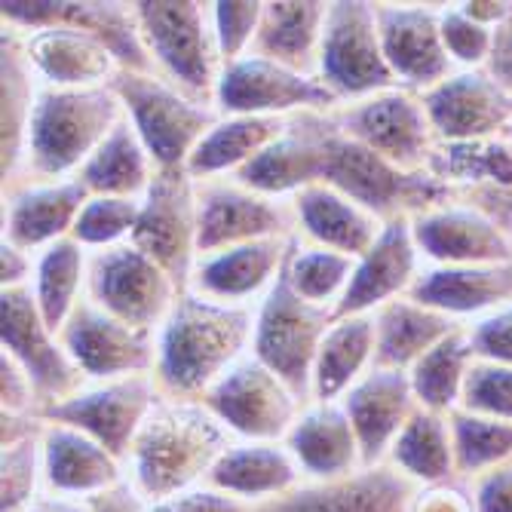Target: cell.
<instances>
[{
  "instance_id": "1",
  "label": "cell",
  "mask_w": 512,
  "mask_h": 512,
  "mask_svg": "<svg viewBox=\"0 0 512 512\" xmlns=\"http://www.w3.org/2000/svg\"><path fill=\"white\" fill-rule=\"evenodd\" d=\"M255 307H230L181 292L157 332L154 378L166 399L200 402L230 368L252 353Z\"/></svg>"
},
{
  "instance_id": "2",
  "label": "cell",
  "mask_w": 512,
  "mask_h": 512,
  "mask_svg": "<svg viewBox=\"0 0 512 512\" xmlns=\"http://www.w3.org/2000/svg\"><path fill=\"white\" fill-rule=\"evenodd\" d=\"M218 417L191 399H160L126 454V485L148 506L206 485L218 457L234 445Z\"/></svg>"
},
{
  "instance_id": "3",
  "label": "cell",
  "mask_w": 512,
  "mask_h": 512,
  "mask_svg": "<svg viewBox=\"0 0 512 512\" xmlns=\"http://www.w3.org/2000/svg\"><path fill=\"white\" fill-rule=\"evenodd\" d=\"M126 117L111 86H40L28 123L25 160L16 181H68ZM7 188V184H4Z\"/></svg>"
},
{
  "instance_id": "4",
  "label": "cell",
  "mask_w": 512,
  "mask_h": 512,
  "mask_svg": "<svg viewBox=\"0 0 512 512\" xmlns=\"http://www.w3.org/2000/svg\"><path fill=\"white\" fill-rule=\"evenodd\" d=\"M154 74L184 96L215 108L221 53L212 28V4L197 0H138L132 4Z\"/></svg>"
},
{
  "instance_id": "5",
  "label": "cell",
  "mask_w": 512,
  "mask_h": 512,
  "mask_svg": "<svg viewBox=\"0 0 512 512\" xmlns=\"http://www.w3.org/2000/svg\"><path fill=\"white\" fill-rule=\"evenodd\" d=\"M322 184L341 191L381 221L414 218L433 206L454 200L451 188L433 172H405L338 132L335 123L329 142H325Z\"/></svg>"
},
{
  "instance_id": "6",
  "label": "cell",
  "mask_w": 512,
  "mask_h": 512,
  "mask_svg": "<svg viewBox=\"0 0 512 512\" xmlns=\"http://www.w3.org/2000/svg\"><path fill=\"white\" fill-rule=\"evenodd\" d=\"M111 89L123 102L126 120L154 157L157 172H184L191 154L221 120L212 105L184 96L160 74L120 71Z\"/></svg>"
},
{
  "instance_id": "7",
  "label": "cell",
  "mask_w": 512,
  "mask_h": 512,
  "mask_svg": "<svg viewBox=\"0 0 512 512\" xmlns=\"http://www.w3.org/2000/svg\"><path fill=\"white\" fill-rule=\"evenodd\" d=\"M329 117L338 132L405 172H430L442 145L424 99L399 86L338 105Z\"/></svg>"
},
{
  "instance_id": "8",
  "label": "cell",
  "mask_w": 512,
  "mask_h": 512,
  "mask_svg": "<svg viewBox=\"0 0 512 512\" xmlns=\"http://www.w3.org/2000/svg\"><path fill=\"white\" fill-rule=\"evenodd\" d=\"M316 77L341 105L378 96V92L396 86V77L381 50L375 4H365V0L329 4Z\"/></svg>"
},
{
  "instance_id": "9",
  "label": "cell",
  "mask_w": 512,
  "mask_h": 512,
  "mask_svg": "<svg viewBox=\"0 0 512 512\" xmlns=\"http://www.w3.org/2000/svg\"><path fill=\"white\" fill-rule=\"evenodd\" d=\"M332 322V310L307 304L301 295H295L289 279L279 276L270 295L255 307L252 356L283 378L301 402L310 405L313 362Z\"/></svg>"
},
{
  "instance_id": "10",
  "label": "cell",
  "mask_w": 512,
  "mask_h": 512,
  "mask_svg": "<svg viewBox=\"0 0 512 512\" xmlns=\"http://www.w3.org/2000/svg\"><path fill=\"white\" fill-rule=\"evenodd\" d=\"M178 295L172 276L132 243L89 252L86 298L132 329L157 335Z\"/></svg>"
},
{
  "instance_id": "11",
  "label": "cell",
  "mask_w": 512,
  "mask_h": 512,
  "mask_svg": "<svg viewBox=\"0 0 512 512\" xmlns=\"http://www.w3.org/2000/svg\"><path fill=\"white\" fill-rule=\"evenodd\" d=\"M200 402L240 442H286L307 405L252 353L230 368Z\"/></svg>"
},
{
  "instance_id": "12",
  "label": "cell",
  "mask_w": 512,
  "mask_h": 512,
  "mask_svg": "<svg viewBox=\"0 0 512 512\" xmlns=\"http://www.w3.org/2000/svg\"><path fill=\"white\" fill-rule=\"evenodd\" d=\"M338 105L319 77L298 74L252 53L224 65L215 89V111L221 117L332 114Z\"/></svg>"
},
{
  "instance_id": "13",
  "label": "cell",
  "mask_w": 512,
  "mask_h": 512,
  "mask_svg": "<svg viewBox=\"0 0 512 512\" xmlns=\"http://www.w3.org/2000/svg\"><path fill=\"white\" fill-rule=\"evenodd\" d=\"M0 344L34 381L40 414L89 384L68 356L62 338L40 316L31 286L0 292Z\"/></svg>"
},
{
  "instance_id": "14",
  "label": "cell",
  "mask_w": 512,
  "mask_h": 512,
  "mask_svg": "<svg viewBox=\"0 0 512 512\" xmlns=\"http://www.w3.org/2000/svg\"><path fill=\"white\" fill-rule=\"evenodd\" d=\"M273 237H295L292 200L264 197L234 175L197 181V258Z\"/></svg>"
},
{
  "instance_id": "15",
  "label": "cell",
  "mask_w": 512,
  "mask_h": 512,
  "mask_svg": "<svg viewBox=\"0 0 512 512\" xmlns=\"http://www.w3.org/2000/svg\"><path fill=\"white\" fill-rule=\"evenodd\" d=\"M160 399L163 393L154 375H129L117 381L86 384L71 399L46 408L40 417L50 424H65L86 433L126 463L138 430L145 427Z\"/></svg>"
},
{
  "instance_id": "16",
  "label": "cell",
  "mask_w": 512,
  "mask_h": 512,
  "mask_svg": "<svg viewBox=\"0 0 512 512\" xmlns=\"http://www.w3.org/2000/svg\"><path fill=\"white\" fill-rule=\"evenodd\" d=\"M129 243L157 261L181 292L191 289L197 267V181L188 172L154 175Z\"/></svg>"
},
{
  "instance_id": "17",
  "label": "cell",
  "mask_w": 512,
  "mask_h": 512,
  "mask_svg": "<svg viewBox=\"0 0 512 512\" xmlns=\"http://www.w3.org/2000/svg\"><path fill=\"white\" fill-rule=\"evenodd\" d=\"M59 338L89 384L129 375H154L157 335L132 329L89 298L80 301Z\"/></svg>"
},
{
  "instance_id": "18",
  "label": "cell",
  "mask_w": 512,
  "mask_h": 512,
  "mask_svg": "<svg viewBox=\"0 0 512 512\" xmlns=\"http://www.w3.org/2000/svg\"><path fill=\"white\" fill-rule=\"evenodd\" d=\"M411 230L424 264H512V227L476 203L451 200L433 206L411 218Z\"/></svg>"
},
{
  "instance_id": "19",
  "label": "cell",
  "mask_w": 512,
  "mask_h": 512,
  "mask_svg": "<svg viewBox=\"0 0 512 512\" xmlns=\"http://www.w3.org/2000/svg\"><path fill=\"white\" fill-rule=\"evenodd\" d=\"M421 99L442 145L503 138L512 126V92L485 68L454 71Z\"/></svg>"
},
{
  "instance_id": "20",
  "label": "cell",
  "mask_w": 512,
  "mask_h": 512,
  "mask_svg": "<svg viewBox=\"0 0 512 512\" xmlns=\"http://www.w3.org/2000/svg\"><path fill=\"white\" fill-rule=\"evenodd\" d=\"M384 59L399 89L424 96L457 68L445 53L439 7L433 4H375Z\"/></svg>"
},
{
  "instance_id": "21",
  "label": "cell",
  "mask_w": 512,
  "mask_h": 512,
  "mask_svg": "<svg viewBox=\"0 0 512 512\" xmlns=\"http://www.w3.org/2000/svg\"><path fill=\"white\" fill-rule=\"evenodd\" d=\"M0 19L22 31L46 25H74L99 37L114 53L120 71L154 74L132 4H71V0H4Z\"/></svg>"
},
{
  "instance_id": "22",
  "label": "cell",
  "mask_w": 512,
  "mask_h": 512,
  "mask_svg": "<svg viewBox=\"0 0 512 512\" xmlns=\"http://www.w3.org/2000/svg\"><path fill=\"white\" fill-rule=\"evenodd\" d=\"M329 132H332L329 114H298L289 120V129L276 142H270L249 166H243L234 178L264 197L292 200L301 191L313 188V184H322Z\"/></svg>"
},
{
  "instance_id": "23",
  "label": "cell",
  "mask_w": 512,
  "mask_h": 512,
  "mask_svg": "<svg viewBox=\"0 0 512 512\" xmlns=\"http://www.w3.org/2000/svg\"><path fill=\"white\" fill-rule=\"evenodd\" d=\"M89 200L80 178L68 181H13L4 188V237L31 255L74 234Z\"/></svg>"
},
{
  "instance_id": "24",
  "label": "cell",
  "mask_w": 512,
  "mask_h": 512,
  "mask_svg": "<svg viewBox=\"0 0 512 512\" xmlns=\"http://www.w3.org/2000/svg\"><path fill=\"white\" fill-rule=\"evenodd\" d=\"M295 237L255 240L197 258L191 289L230 307H258L283 276Z\"/></svg>"
},
{
  "instance_id": "25",
  "label": "cell",
  "mask_w": 512,
  "mask_h": 512,
  "mask_svg": "<svg viewBox=\"0 0 512 512\" xmlns=\"http://www.w3.org/2000/svg\"><path fill=\"white\" fill-rule=\"evenodd\" d=\"M421 270H424V255L414 243L411 218L387 221L378 243L362 258H356L350 289L335 307V319L375 313L384 304L405 298L414 289Z\"/></svg>"
},
{
  "instance_id": "26",
  "label": "cell",
  "mask_w": 512,
  "mask_h": 512,
  "mask_svg": "<svg viewBox=\"0 0 512 512\" xmlns=\"http://www.w3.org/2000/svg\"><path fill=\"white\" fill-rule=\"evenodd\" d=\"M43 491L89 503L126 482V463L86 433L43 421Z\"/></svg>"
},
{
  "instance_id": "27",
  "label": "cell",
  "mask_w": 512,
  "mask_h": 512,
  "mask_svg": "<svg viewBox=\"0 0 512 512\" xmlns=\"http://www.w3.org/2000/svg\"><path fill=\"white\" fill-rule=\"evenodd\" d=\"M341 405L356 430L365 467L387 463L390 448L399 439L402 427L421 408L414 399L408 371H396V368H371L365 378H359L347 390Z\"/></svg>"
},
{
  "instance_id": "28",
  "label": "cell",
  "mask_w": 512,
  "mask_h": 512,
  "mask_svg": "<svg viewBox=\"0 0 512 512\" xmlns=\"http://www.w3.org/2000/svg\"><path fill=\"white\" fill-rule=\"evenodd\" d=\"M414 491L417 485L381 463L338 482H304L286 497L252 506V512H411Z\"/></svg>"
},
{
  "instance_id": "29",
  "label": "cell",
  "mask_w": 512,
  "mask_h": 512,
  "mask_svg": "<svg viewBox=\"0 0 512 512\" xmlns=\"http://www.w3.org/2000/svg\"><path fill=\"white\" fill-rule=\"evenodd\" d=\"M25 46L40 86H111V80L120 74V65L108 46L74 25H46L37 31H25Z\"/></svg>"
},
{
  "instance_id": "30",
  "label": "cell",
  "mask_w": 512,
  "mask_h": 512,
  "mask_svg": "<svg viewBox=\"0 0 512 512\" xmlns=\"http://www.w3.org/2000/svg\"><path fill=\"white\" fill-rule=\"evenodd\" d=\"M286 448L298 460L304 482H338L365 470L356 430L341 402L304 405Z\"/></svg>"
},
{
  "instance_id": "31",
  "label": "cell",
  "mask_w": 512,
  "mask_h": 512,
  "mask_svg": "<svg viewBox=\"0 0 512 512\" xmlns=\"http://www.w3.org/2000/svg\"><path fill=\"white\" fill-rule=\"evenodd\" d=\"M408 298L451 316L460 325H470L512 304V264H473V267L424 264Z\"/></svg>"
},
{
  "instance_id": "32",
  "label": "cell",
  "mask_w": 512,
  "mask_h": 512,
  "mask_svg": "<svg viewBox=\"0 0 512 512\" xmlns=\"http://www.w3.org/2000/svg\"><path fill=\"white\" fill-rule=\"evenodd\" d=\"M292 209L298 240L350 258H362L387 227V221L371 215L329 184H313V188L292 197Z\"/></svg>"
},
{
  "instance_id": "33",
  "label": "cell",
  "mask_w": 512,
  "mask_h": 512,
  "mask_svg": "<svg viewBox=\"0 0 512 512\" xmlns=\"http://www.w3.org/2000/svg\"><path fill=\"white\" fill-rule=\"evenodd\" d=\"M206 485L249 506L279 500L304 485L298 460L286 442H234L212 467Z\"/></svg>"
},
{
  "instance_id": "34",
  "label": "cell",
  "mask_w": 512,
  "mask_h": 512,
  "mask_svg": "<svg viewBox=\"0 0 512 512\" xmlns=\"http://www.w3.org/2000/svg\"><path fill=\"white\" fill-rule=\"evenodd\" d=\"M37 89L40 80L28 59L25 31L4 22V34H0V96H4V108H0V175H4V184H13L22 172Z\"/></svg>"
},
{
  "instance_id": "35",
  "label": "cell",
  "mask_w": 512,
  "mask_h": 512,
  "mask_svg": "<svg viewBox=\"0 0 512 512\" xmlns=\"http://www.w3.org/2000/svg\"><path fill=\"white\" fill-rule=\"evenodd\" d=\"M325 16L329 4L319 0H270L261 10L252 56L316 77Z\"/></svg>"
},
{
  "instance_id": "36",
  "label": "cell",
  "mask_w": 512,
  "mask_h": 512,
  "mask_svg": "<svg viewBox=\"0 0 512 512\" xmlns=\"http://www.w3.org/2000/svg\"><path fill=\"white\" fill-rule=\"evenodd\" d=\"M375 344V313L335 319L313 362L310 402H341L347 390L375 368Z\"/></svg>"
},
{
  "instance_id": "37",
  "label": "cell",
  "mask_w": 512,
  "mask_h": 512,
  "mask_svg": "<svg viewBox=\"0 0 512 512\" xmlns=\"http://www.w3.org/2000/svg\"><path fill=\"white\" fill-rule=\"evenodd\" d=\"M463 329L451 316L414 301V298H396L375 310V368H396L408 371L417 359L427 356L436 344H442L448 335Z\"/></svg>"
},
{
  "instance_id": "38",
  "label": "cell",
  "mask_w": 512,
  "mask_h": 512,
  "mask_svg": "<svg viewBox=\"0 0 512 512\" xmlns=\"http://www.w3.org/2000/svg\"><path fill=\"white\" fill-rule=\"evenodd\" d=\"M154 175H157L154 157L148 154L145 142L138 138V132L126 117L77 172L89 197H126V200H145V194L154 184Z\"/></svg>"
},
{
  "instance_id": "39",
  "label": "cell",
  "mask_w": 512,
  "mask_h": 512,
  "mask_svg": "<svg viewBox=\"0 0 512 512\" xmlns=\"http://www.w3.org/2000/svg\"><path fill=\"white\" fill-rule=\"evenodd\" d=\"M289 120L292 117H221L197 145L184 172L194 181L237 175L289 129Z\"/></svg>"
},
{
  "instance_id": "40",
  "label": "cell",
  "mask_w": 512,
  "mask_h": 512,
  "mask_svg": "<svg viewBox=\"0 0 512 512\" xmlns=\"http://www.w3.org/2000/svg\"><path fill=\"white\" fill-rule=\"evenodd\" d=\"M387 463L417 488L442 485V482L457 479L454 439H451L448 414L417 408L411 414V421L402 427L399 439L393 442Z\"/></svg>"
},
{
  "instance_id": "41",
  "label": "cell",
  "mask_w": 512,
  "mask_h": 512,
  "mask_svg": "<svg viewBox=\"0 0 512 512\" xmlns=\"http://www.w3.org/2000/svg\"><path fill=\"white\" fill-rule=\"evenodd\" d=\"M43 417L0 414V512H28L43 491Z\"/></svg>"
},
{
  "instance_id": "42",
  "label": "cell",
  "mask_w": 512,
  "mask_h": 512,
  "mask_svg": "<svg viewBox=\"0 0 512 512\" xmlns=\"http://www.w3.org/2000/svg\"><path fill=\"white\" fill-rule=\"evenodd\" d=\"M473 365L476 353L467 335V325H463V329L448 335L442 344H436L427 356H421L408 368V381L417 405L436 414L457 411L463 405Z\"/></svg>"
},
{
  "instance_id": "43",
  "label": "cell",
  "mask_w": 512,
  "mask_h": 512,
  "mask_svg": "<svg viewBox=\"0 0 512 512\" xmlns=\"http://www.w3.org/2000/svg\"><path fill=\"white\" fill-rule=\"evenodd\" d=\"M86 264H89V252L74 237L59 240L56 246L37 255L31 292L40 316L56 335L65 329L71 313L86 298Z\"/></svg>"
},
{
  "instance_id": "44",
  "label": "cell",
  "mask_w": 512,
  "mask_h": 512,
  "mask_svg": "<svg viewBox=\"0 0 512 512\" xmlns=\"http://www.w3.org/2000/svg\"><path fill=\"white\" fill-rule=\"evenodd\" d=\"M457 479L476 482L479 476L512 463V424L488 414L457 408L448 414Z\"/></svg>"
},
{
  "instance_id": "45",
  "label": "cell",
  "mask_w": 512,
  "mask_h": 512,
  "mask_svg": "<svg viewBox=\"0 0 512 512\" xmlns=\"http://www.w3.org/2000/svg\"><path fill=\"white\" fill-rule=\"evenodd\" d=\"M353 270H356V258L322 249V246H310L295 237L283 276L289 279L295 295H301L307 304L335 313V307L350 289Z\"/></svg>"
},
{
  "instance_id": "46",
  "label": "cell",
  "mask_w": 512,
  "mask_h": 512,
  "mask_svg": "<svg viewBox=\"0 0 512 512\" xmlns=\"http://www.w3.org/2000/svg\"><path fill=\"white\" fill-rule=\"evenodd\" d=\"M138 215H142V200H126V197H89L77 224H74V240L86 252L114 249L132 240Z\"/></svg>"
},
{
  "instance_id": "47",
  "label": "cell",
  "mask_w": 512,
  "mask_h": 512,
  "mask_svg": "<svg viewBox=\"0 0 512 512\" xmlns=\"http://www.w3.org/2000/svg\"><path fill=\"white\" fill-rule=\"evenodd\" d=\"M439 28L445 53L457 71H482L488 65L497 28L476 22L460 4L439 7Z\"/></svg>"
},
{
  "instance_id": "48",
  "label": "cell",
  "mask_w": 512,
  "mask_h": 512,
  "mask_svg": "<svg viewBox=\"0 0 512 512\" xmlns=\"http://www.w3.org/2000/svg\"><path fill=\"white\" fill-rule=\"evenodd\" d=\"M261 10L264 4H258V0H218V4H212V28L221 65H230L252 53V43L261 25Z\"/></svg>"
},
{
  "instance_id": "49",
  "label": "cell",
  "mask_w": 512,
  "mask_h": 512,
  "mask_svg": "<svg viewBox=\"0 0 512 512\" xmlns=\"http://www.w3.org/2000/svg\"><path fill=\"white\" fill-rule=\"evenodd\" d=\"M460 408L512 424V365L476 359Z\"/></svg>"
},
{
  "instance_id": "50",
  "label": "cell",
  "mask_w": 512,
  "mask_h": 512,
  "mask_svg": "<svg viewBox=\"0 0 512 512\" xmlns=\"http://www.w3.org/2000/svg\"><path fill=\"white\" fill-rule=\"evenodd\" d=\"M467 335H470L476 359L512 365V304L470 322Z\"/></svg>"
},
{
  "instance_id": "51",
  "label": "cell",
  "mask_w": 512,
  "mask_h": 512,
  "mask_svg": "<svg viewBox=\"0 0 512 512\" xmlns=\"http://www.w3.org/2000/svg\"><path fill=\"white\" fill-rule=\"evenodd\" d=\"M0 414L40 417V399L34 381L25 375V368L10 353H0Z\"/></svg>"
},
{
  "instance_id": "52",
  "label": "cell",
  "mask_w": 512,
  "mask_h": 512,
  "mask_svg": "<svg viewBox=\"0 0 512 512\" xmlns=\"http://www.w3.org/2000/svg\"><path fill=\"white\" fill-rule=\"evenodd\" d=\"M151 512H252V506L212 488V485H197V488L181 491L163 503H154Z\"/></svg>"
},
{
  "instance_id": "53",
  "label": "cell",
  "mask_w": 512,
  "mask_h": 512,
  "mask_svg": "<svg viewBox=\"0 0 512 512\" xmlns=\"http://www.w3.org/2000/svg\"><path fill=\"white\" fill-rule=\"evenodd\" d=\"M411 512H476L473 482L451 479L442 485L417 488L414 500H411Z\"/></svg>"
},
{
  "instance_id": "54",
  "label": "cell",
  "mask_w": 512,
  "mask_h": 512,
  "mask_svg": "<svg viewBox=\"0 0 512 512\" xmlns=\"http://www.w3.org/2000/svg\"><path fill=\"white\" fill-rule=\"evenodd\" d=\"M473 503L476 512H512V463L473 482Z\"/></svg>"
},
{
  "instance_id": "55",
  "label": "cell",
  "mask_w": 512,
  "mask_h": 512,
  "mask_svg": "<svg viewBox=\"0 0 512 512\" xmlns=\"http://www.w3.org/2000/svg\"><path fill=\"white\" fill-rule=\"evenodd\" d=\"M34 264H37V255H31L7 240H0V283H4V289L31 286Z\"/></svg>"
},
{
  "instance_id": "56",
  "label": "cell",
  "mask_w": 512,
  "mask_h": 512,
  "mask_svg": "<svg viewBox=\"0 0 512 512\" xmlns=\"http://www.w3.org/2000/svg\"><path fill=\"white\" fill-rule=\"evenodd\" d=\"M485 71L512 92V10L494 31V46H491V59Z\"/></svg>"
},
{
  "instance_id": "57",
  "label": "cell",
  "mask_w": 512,
  "mask_h": 512,
  "mask_svg": "<svg viewBox=\"0 0 512 512\" xmlns=\"http://www.w3.org/2000/svg\"><path fill=\"white\" fill-rule=\"evenodd\" d=\"M86 509H89V512H151V506H148L142 497H138L126 482H123L120 488L108 491V494L92 497V500L86 503Z\"/></svg>"
},
{
  "instance_id": "58",
  "label": "cell",
  "mask_w": 512,
  "mask_h": 512,
  "mask_svg": "<svg viewBox=\"0 0 512 512\" xmlns=\"http://www.w3.org/2000/svg\"><path fill=\"white\" fill-rule=\"evenodd\" d=\"M28 512H89L86 503L80 500H65V497H50V494H43Z\"/></svg>"
},
{
  "instance_id": "59",
  "label": "cell",
  "mask_w": 512,
  "mask_h": 512,
  "mask_svg": "<svg viewBox=\"0 0 512 512\" xmlns=\"http://www.w3.org/2000/svg\"><path fill=\"white\" fill-rule=\"evenodd\" d=\"M506 142L512 145V126H509V132H506Z\"/></svg>"
}]
</instances>
